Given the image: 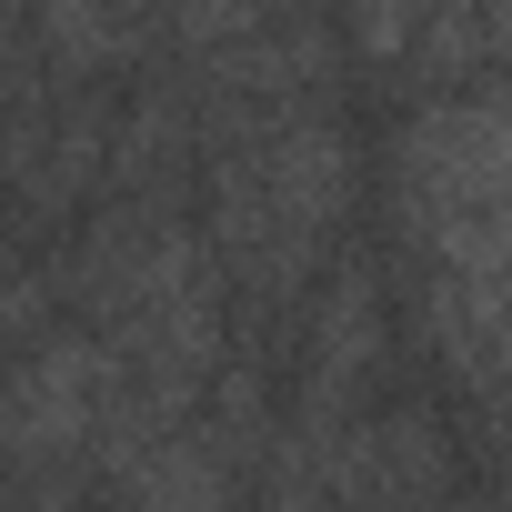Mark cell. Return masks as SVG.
I'll use <instances>...</instances> for the list:
<instances>
[]
</instances>
